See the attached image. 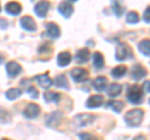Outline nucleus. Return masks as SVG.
<instances>
[{
  "label": "nucleus",
  "mask_w": 150,
  "mask_h": 140,
  "mask_svg": "<svg viewBox=\"0 0 150 140\" xmlns=\"http://www.w3.org/2000/svg\"><path fill=\"white\" fill-rule=\"evenodd\" d=\"M144 118V111L142 109H133L128 111L124 116V120L128 127L131 128H135V127H139L142 124V120Z\"/></svg>",
  "instance_id": "nucleus-1"
},
{
  "label": "nucleus",
  "mask_w": 150,
  "mask_h": 140,
  "mask_svg": "<svg viewBox=\"0 0 150 140\" xmlns=\"http://www.w3.org/2000/svg\"><path fill=\"white\" fill-rule=\"evenodd\" d=\"M126 98H128V101L131 103V104H140L143 101V91L138 85H131L128 88Z\"/></svg>",
  "instance_id": "nucleus-2"
},
{
  "label": "nucleus",
  "mask_w": 150,
  "mask_h": 140,
  "mask_svg": "<svg viewBox=\"0 0 150 140\" xmlns=\"http://www.w3.org/2000/svg\"><path fill=\"white\" fill-rule=\"evenodd\" d=\"M130 58H133V50H131V48L128 44L120 43L115 51V59L118 62H124V60Z\"/></svg>",
  "instance_id": "nucleus-3"
},
{
  "label": "nucleus",
  "mask_w": 150,
  "mask_h": 140,
  "mask_svg": "<svg viewBox=\"0 0 150 140\" xmlns=\"http://www.w3.org/2000/svg\"><path fill=\"white\" fill-rule=\"evenodd\" d=\"M95 115L93 114H78L74 118V124L79 128H84V127H88V125H91L94 121H95Z\"/></svg>",
  "instance_id": "nucleus-4"
},
{
  "label": "nucleus",
  "mask_w": 150,
  "mask_h": 140,
  "mask_svg": "<svg viewBox=\"0 0 150 140\" xmlns=\"http://www.w3.org/2000/svg\"><path fill=\"white\" fill-rule=\"evenodd\" d=\"M62 119H63V113L62 111H59V110L53 111L51 114H49L48 116H46L45 125L46 127H49V128H56L60 124Z\"/></svg>",
  "instance_id": "nucleus-5"
},
{
  "label": "nucleus",
  "mask_w": 150,
  "mask_h": 140,
  "mask_svg": "<svg viewBox=\"0 0 150 140\" xmlns=\"http://www.w3.org/2000/svg\"><path fill=\"white\" fill-rule=\"evenodd\" d=\"M39 114H40V106L35 104V103H30L23 111V115L26 119H35L39 116Z\"/></svg>",
  "instance_id": "nucleus-6"
},
{
  "label": "nucleus",
  "mask_w": 150,
  "mask_h": 140,
  "mask_svg": "<svg viewBox=\"0 0 150 140\" xmlns=\"http://www.w3.org/2000/svg\"><path fill=\"white\" fill-rule=\"evenodd\" d=\"M73 3L74 1H63L59 4L58 6V11L60 13V15H63L65 19H69L74 13V8H73Z\"/></svg>",
  "instance_id": "nucleus-7"
},
{
  "label": "nucleus",
  "mask_w": 150,
  "mask_h": 140,
  "mask_svg": "<svg viewBox=\"0 0 150 140\" xmlns=\"http://www.w3.org/2000/svg\"><path fill=\"white\" fill-rule=\"evenodd\" d=\"M6 74H8V76H10V78H16L18 75H20L21 71H23V68H21V65L16 63V62H9L6 63Z\"/></svg>",
  "instance_id": "nucleus-8"
},
{
  "label": "nucleus",
  "mask_w": 150,
  "mask_h": 140,
  "mask_svg": "<svg viewBox=\"0 0 150 140\" xmlns=\"http://www.w3.org/2000/svg\"><path fill=\"white\" fill-rule=\"evenodd\" d=\"M70 75L75 83H83L88 78V71L83 68H75L70 71Z\"/></svg>",
  "instance_id": "nucleus-9"
},
{
  "label": "nucleus",
  "mask_w": 150,
  "mask_h": 140,
  "mask_svg": "<svg viewBox=\"0 0 150 140\" xmlns=\"http://www.w3.org/2000/svg\"><path fill=\"white\" fill-rule=\"evenodd\" d=\"M20 26L25 31H29V33H33V31L36 30L35 20L33 19L31 16H23L21 19H20Z\"/></svg>",
  "instance_id": "nucleus-10"
},
{
  "label": "nucleus",
  "mask_w": 150,
  "mask_h": 140,
  "mask_svg": "<svg viewBox=\"0 0 150 140\" xmlns=\"http://www.w3.org/2000/svg\"><path fill=\"white\" fill-rule=\"evenodd\" d=\"M104 103V98L101 95H91L85 103V106L88 109H98L100 108Z\"/></svg>",
  "instance_id": "nucleus-11"
},
{
  "label": "nucleus",
  "mask_w": 150,
  "mask_h": 140,
  "mask_svg": "<svg viewBox=\"0 0 150 140\" xmlns=\"http://www.w3.org/2000/svg\"><path fill=\"white\" fill-rule=\"evenodd\" d=\"M146 74H148L146 69H145L144 66H142L140 64H135L133 66V70H131V78H133L135 81L142 80L143 78L146 76Z\"/></svg>",
  "instance_id": "nucleus-12"
},
{
  "label": "nucleus",
  "mask_w": 150,
  "mask_h": 140,
  "mask_svg": "<svg viewBox=\"0 0 150 140\" xmlns=\"http://www.w3.org/2000/svg\"><path fill=\"white\" fill-rule=\"evenodd\" d=\"M45 34L48 38L50 39H58L59 36H60V28L55 24V23H48L46 24V31H45Z\"/></svg>",
  "instance_id": "nucleus-13"
},
{
  "label": "nucleus",
  "mask_w": 150,
  "mask_h": 140,
  "mask_svg": "<svg viewBox=\"0 0 150 140\" xmlns=\"http://www.w3.org/2000/svg\"><path fill=\"white\" fill-rule=\"evenodd\" d=\"M49 8H50V4L48 1H39V3L35 4L34 11L39 18H45L46 15H48Z\"/></svg>",
  "instance_id": "nucleus-14"
},
{
  "label": "nucleus",
  "mask_w": 150,
  "mask_h": 140,
  "mask_svg": "<svg viewBox=\"0 0 150 140\" xmlns=\"http://www.w3.org/2000/svg\"><path fill=\"white\" fill-rule=\"evenodd\" d=\"M56 63L60 68H65L68 66V65L71 63V54L69 53V51H63V53H60L58 55V58H56Z\"/></svg>",
  "instance_id": "nucleus-15"
},
{
  "label": "nucleus",
  "mask_w": 150,
  "mask_h": 140,
  "mask_svg": "<svg viewBox=\"0 0 150 140\" xmlns=\"http://www.w3.org/2000/svg\"><path fill=\"white\" fill-rule=\"evenodd\" d=\"M35 80L38 81V84L43 88V89H48V88H50L51 85H53V80L50 79V76L48 75V74H41V75H36L35 76Z\"/></svg>",
  "instance_id": "nucleus-16"
},
{
  "label": "nucleus",
  "mask_w": 150,
  "mask_h": 140,
  "mask_svg": "<svg viewBox=\"0 0 150 140\" xmlns=\"http://www.w3.org/2000/svg\"><path fill=\"white\" fill-rule=\"evenodd\" d=\"M74 59H75V63H78V64H85L90 59V53H89L88 49H80L75 54Z\"/></svg>",
  "instance_id": "nucleus-17"
},
{
  "label": "nucleus",
  "mask_w": 150,
  "mask_h": 140,
  "mask_svg": "<svg viewBox=\"0 0 150 140\" xmlns=\"http://www.w3.org/2000/svg\"><path fill=\"white\" fill-rule=\"evenodd\" d=\"M5 11L9 14V15H13V16H16L21 13V5L19 3L15 1H11V3H8L5 5Z\"/></svg>",
  "instance_id": "nucleus-18"
},
{
  "label": "nucleus",
  "mask_w": 150,
  "mask_h": 140,
  "mask_svg": "<svg viewBox=\"0 0 150 140\" xmlns=\"http://www.w3.org/2000/svg\"><path fill=\"white\" fill-rule=\"evenodd\" d=\"M108 85V79L105 76H98L95 80L93 81V86L96 91H104Z\"/></svg>",
  "instance_id": "nucleus-19"
},
{
  "label": "nucleus",
  "mask_w": 150,
  "mask_h": 140,
  "mask_svg": "<svg viewBox=\"0 0 150 140\" xmlns=\"http://www.w3.org/2000/svg\"><path fill=\"white\" fill-rule=\"evenodd\" d=\"M121 91H123V86L118 83H112L109 85V88H108V95H109L110 98L119 96L121 94Z\"/></svg>",
  "instance_id": "nucleus-20"
},
{
  "label": "nucleus",
  "mask_w": 150,
  "mask_h": 140,
  "mask_svg": "<svg viewBox=\"0 0 150 140\" xmlns=\"http://www.w3.org/2000/svg\"><path fill=\"white\" fill-rule=\"evenodd\" d=\"M104 57H103V54L99 53V51H95V53L93 54V65L95 69H103L104 68Z\"/></svg>",
  "instance_id": "nucleus-21"
},
{
  "label": "nucleus",
  "mask_w": 150,
  "mask_h": 140,
  "mask_svg": "<svg viewBox=\"0 0 150 140\" xmlns=\"http://www.w3.org/2000/svg\"><path fill=\"white\" fill-rule=\"evenodd\" d=\"M55 85L60 88V89H65V90H69L70 86H69V83L67 80V76L64 75V74H60V75H58L55 78Z\"/></svg>",
  "instance_id": "nucleus-22"
},
{
  "label": "nucleus",
  "mask_w": 150,
  "mask_h": 140,
  "mask_svg": "<svg viewBox=\"0 0 150 140\" xmlns=\"http://www.w3.org/2000/svg\"><path fill=\"white\" fill-rule=\"evenodd\" d=\"M138 48H139L140 53H142L143 55H145L146 58H149V55H150V41H149V39L142 40V41L139 43Z\"/></svg>",
  "instance_id": "nucleus-23"
},
{
  "label": "nucleus",
  "mask_w": 150,
  "mask_h": 140,
  "mask_svg": "<svg viewBox=\"0 0 150 140\" xmlns=\"http://www.w3.org/2000/svg\"><path fill=\"white\" fill-rule=\"evenodd\" d=\"M126 71H128V68L125 65H119V66H115L111 70V76L115 79H120L125 75Z\"/></svg>",
  "instance_id": "nucleus-24"
},
{
  "label": "nucleus",
  "mask_w": 150,
  "mask_h": 140,
  "mask_svg": "<svg viewBox=\"0 0 150 140\" xmlns=\"http://www.w3.org/2000/svg\"><path fill=\"white\" fill-rule=\"evenodd\" d=\"M62 95L55 91H45L44 93V100L48 103H59Z\"/></svg>",
  "instance_id": "nucleus-25"
},
{
  "label": "nucleus",
  "mask_w": 150,
  "mask_h": 140,
  "mask_svg": "<svg viewBox=\"0 0 150 140\" xmlns=\"http://www.w3.org/2000/svg\"><path fill=\"white\" fill-rule=\"evenodd\" d=\"M23 94V91L19 89V88H11L5 93V98L8 100H15L18 98H20Z\"/></svg>",
  "instance_id": "nucleus-26"
},
{
  "label": "nucleus",
  "mask_w": 150,
  "mask_h": 140,
  "mask_svg": "<svg viewBox=\"0 0 150 140\" xmlns=\"http://www.w3.org/2000/svg\"><path fill=\"white\" fill-rule=\"evenodd\" d=\"M106 108H111L115 113H120V111L123 110V108H124V103L123 101H118V100H112V101L108 103Z\"/></svg>",
  "instance_id": "nucleus-27"
},
{
  "label": "nucleus",
  "mask_w": 150,
  "mask_h": 140,
  "mask_svg": "<svg viewBox=\"0 0 150 140\" xmlns=\"http://www.w3.org/2000/svg\"><path fill=\"white\" fill-rule=\"evenodd\" d=\"M112 10H114V14L116 15V18H120L124 14V6L120 1H112Z\"/></svg>",
  "instance_id": "nucleus-28"
},
{
  "label": "nucleus",
  "mask_w": 150,
  "mask_h": 140,
  "mask_svg": "<svg viewBox=\"0 0 150 140\" xmlns=\"http://www.w3.org/2000/svg\"><path fill=\"white\" fill-rule=\"evenodd\" d=\"M126 23L128 24H137L139 23V15L137 11H129L126 14Z\"/></svg>",
  "instance_id": "nucleus-29"
},
{
  "label": "nucleus",
  "mask_w": 150,
  "mask_h": 140,
  "mask_svg": "<svg viewBox=\"0 0 150 140\" xmlns=\"http://www.w3.org/2000/svg\"><path fill=\"white\" fill-rule=\"evenodd\" d=\"M10 120H11V115L8 113V110H5L4 108L0 106V124L9 123Z\"/></svg>",
  "instance_id": "nucleus-30"
},
{
  "label": "nucleus",
  "mask_w": 150,
  "mask_h": 140,
  "mask_svg": "<svg viewBox=\"0 0 150 140\" xmlns=\"http://www.w3.org/2000/svg\"><path fill=\"white\" fill-rule=\"evenodd\" d=\"M26 93L29 94V96L31 98V99H38V96H39V93H38V90L35 89L34 86H29V88H28Z\"/></svg>",
  "instance_id": "nucleus-31"
},
{
  "label": "nucleus",
  "mask_w": 150,
  "mask_h": 140,
  "mask_svg": "<svg viewBox=\"0 0 150 140\" xmlns=\"http://www.w3.org/2000/svg\"><path fill=\"white\" fill-rule=\"evenodd\" d=\"M51 51V45L49 43H46V44H43L40 46L39 49H38V53L39 54H44V53H50Z\"/></svg>",
  "instance_id": "nucleus-32"
},
{
  "label": "nucleus",
  "mask_w": 150,
  "mask_h": 140,
  "mask_svg": "<svg viewBox=\"0 0 150 140\" xmlns=\"http://www.w3.org/2000/svg\"><path fill=\"white\" fill-rule=\"evenodd\" d=\"M79 136H80V139H81V140H98V138H96V136H94V135L89 134V133L80 134Z\"/></svg>",
  "instance_id": "nucleus-33"
},
{
  "label": "nucleus",
  "mask_w": 150,
  "mask_h": 140,
  "mask_svg": "<svg viewBox=\"0 0 150 140\" xmlns=\"http://www.w3.org/2000/svg\"><path fill=\"white\" fill-rule=\"evenodd\" d=\"M150 8L148 6L146 9H145V11H144V15H143V18H144V21L146 23V24H149L150 23Z\"/></svg>",
  "instance_id": "nucleus-34"
},
{
  "label": "nucleus",
  "mask_w": 150,
  "mask_h": 140,
  "mask_svg": "<svg viewBox=\"0 0 150 140\" xmlns=\"http://www.w3.org/2000/svg\"><path fill=\"white\" fill-rule=\"evenodd\" d=\"M9 26V23H8V20H5V19H0V29H6V28Z\"/></svg>",
  "instance_id": "nucleus-35"
},
{
  "label": "nucleus",
  "mask_w": 150,
  "mask_h": 140,
  "mask_svg": "<svg viewBox=\"0 0 150 140\" xmlns=\"http://www.w3.org/2000/svg\"><path fill=\"white\" fill-rule=\"evenodd\" d=\"M144 91L145 93L150 91V89H149V80H146V81H145V84H144Z\"/></svg>",
  "instance_id": "nucleus-36"
},
{
  "label": "nucleus",
  "mask_w": 150,
  "mask_h": 140,
  "mask_svg": "<svg viewBox=\"0 0 150 140\" xmlns=\"http://www.w3.org/2000/svg\"><path fill=\"white\" fill-rule=\"evenodd\" d=\"M133 140H146V138H145L144 135H138V136H135Z\"/></svg>",
  "instance_id": "nucleus-37"
},
{
  "label": "nucleus",
  "mask_w": 150,
  "mask_h": 140,
  "mask_svg": "<svg viewBox=\"0 0 150 140\" xmlns=\"http://www.w3.org/2000/svg\"><path fill=\"white\" fill-rule=\"evenodd\" d=\"M4 60H5V57H4V55H3L1 53H0V64H1V63L4 62Z\"/></svg>",
  "instance_id": "nucleus-38"
},
{
  "label": "nucleus",
  "mask_w": 150,
  "mask_h": 140,
  "mask_svg": "<svg viewBox=\"0 0 150 140\" xmlns=\"http://www.w3.org/2000/svg\"><path fill=\"white\" fill-rule=\"evenodd\" d=\"M3 140H9V139H3Z\"/></svg>",
  "instance_id": "nucleus-39"
},
{
  "label": "nucleus",
  "mask_w": 150,
  "mask_h": 140,
  "mask_svg": "<svg viewBox=\"0 0 150 140\" xmlns=\"http://www.w3.org/2000/svg\"><path fill=\"white\" fill-rule=\"evenodd\" d=\"M0 10H1V6H0Z\"/></svg>",
  "instance_id": "nucleus-40"
}]
</instances>
